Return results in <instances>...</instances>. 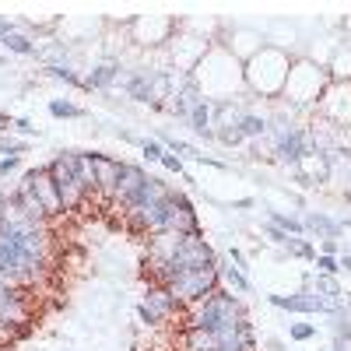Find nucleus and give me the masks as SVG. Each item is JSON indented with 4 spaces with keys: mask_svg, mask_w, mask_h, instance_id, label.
I'll return each instance as SVG.
<instances>
[{
    "mask_svg": "<svg viewBox=\"0 0 351 351\" xmlns=\"http://www.w3.org/2000/svg\"><path fill=\"white\" fill-rule=\"evenodd\" d=\"M46 172L56 193H60L64 211H77L95 193V172H92V162H88V152H60L56 158L46 162Z\"/></svg>",
    "mask_w": 351,
    "mask_h": 351,
    "instance_id": "nucleus-1",
    "label": "nucleus"
},
{
    "mask_svg": "<svg viewBox=\"0 0 351 351\" xmlns=\"http://www.w3.org/2000/svg\"><path fill=\"white\" fill-rule=\"evenodd\" d=\"M243 316H246L243 299L236 295V291H228V288L221 285L215 295H208L204 302L190 306V313H186V327L218 334V330H225V327H232V324H239Z\"/></svg>",
    "mask_w": 351,
    "mask_h": 351,
    "instance_id": "nucleus-2",
    "label": "nucleus"
},
{
    "mask_svg": "<svg viewBox=\"0 0 351 351\" xmlns=\"http://www.w3.org/2000/svg\"><path fill=\"white\" fill-rule=\"evenodd\" d=\"M246 64H250V67H263V74H243V77H246V88H250L253 95L271 99V95L285 92V81H288L291 64H288V56H285L281 49H274V46H260Z\"/></svg>",
    "mask_w": 351,
    "mask_h": 351,
    "instance_id": "nucleus-3",
    "label": "nucleus"
},
{
    "mask_svg": "<svg viewBox=\"0 0 351 351\" xmlns=\"http://www.w3.org/2000/svg\"><path fill=\"white\" fill-rule=\"evenodd\" d=\"M281 95H285L288 102H295V106L319 102V99L327 95V71H319V67H313V64H291Z\"/></svg>",
    "mask_w": 351,
    "mask_h": 351,
    "instance_id": "nucleus-4",
    "label": "nucleus"
},
{
    "mask_svg": "<svg viewBox=\"0 0 351 351\" xmlns=\"http://www.w3.org/2000/svg\"><path fill=\"white\" fill-rule=\"evenodd\" d=\"M176 302L180 306H197L204 302L208 295H215V291L221 288V274H218V263L215 267H204V271H186V274H176L169 285H165Z\"/></svg>",
    "mask_w": 351,
    "mask_h": 351,
    "instance_id": "nucleus-5",
    "label": "nucleus"
},
{
    "mask_svg": "<svg viewBox=\"0 0 351 351\" xmlns=\"http://www.w3.org/2000/svg\"><path fill=\"white\" fill-rule=\"evenodd\" d=\"M120 88L127 99L134 102H148V106H165L169 99V71H127L120 77Z\"/></svg>",
    "mask_w": 351,
    "mask_h": 351,
    "instance_id": "nucleus-6",
    "label": "nucleus"
},
{
    "mask_svg": "<svg viewBox=\"0 0 351 351\" xmlns=\"http://www.w3.org/2000/svg\"><path fill=\"white\" fill-rule=\"evenodd\" d=\"M267 302L274 309H285V313H302V316H316V313H324V316H341L344 313V302H327V299H319L313 295V291H295V295H267Z\"/></svg>",
    "mask_w": 351,
    "mask_h": 351,
    "instance_id": "nucleus-7",
    "label": "nucleus"
},
{
    "mask_svg": "<svg viewBox=\"0 0 351 351\" xmlns=\"http://www.w3.org/2000/svg\"><path fill=\"white\" fill-rule=\"evenodd\" d=\"M21 186H28V190H32V197L43 204V211H46L49 218H53V215H64L60 193H56V186H53V180H49L46 165H39V169H28V172L21 176Z\"/></svg>",
    "mask_w": 351,
    "mask_h": 351,
    "instance_id": "nucleus-8",
    "label": "nucleus"
},
{
    "mask_svg": "<svg viewBox=\"0 0 351 351\" xmlns=\"http://www.w3.org/2000/svg\"><path fill=\"white\" fill-rule=\"evenodd\" d=\"M88 162H92V172H95V193L112 200L116 180H120V158L102 155V152H88Z\"/></svg>",
    "mask_w": 351,
    "mask_h": 351,
    "instance_id": "nucleus-9",
    "label": "nucleus"
},
{
    "mask_svg": "<svg viewBox=\"0 0 351 351\" xmlns=\"http://www.w3.org/2000/svg\"><path fill=\"white\" fill-rule=\"evenodd\" d=\"M148 183V172H144L137 162H120V180H116V193H112V200L120 204V208H127V200Z\"/></svg>",
    "mask_w": 351,
    "mask_h": 351,
    "instance_id": "nucleus-10",
    "label": "nucleus"
},
{
    "mask_svg": "<svg viewBox=\"0 0 351 351\" xmlns=\"http://www.w3.org/2000/svg\"><path fill=\"white\" fill-rule=\"evenodd\" d=\"M141 306L155 316V324H165V319H172L176 309H180V302H176V295H172L165 285H152L148 291H144V302Z\"/></svg>",
    "mask_w": 351,
    "mask_h": 351,
    "instance_id": "nucleus-11",
    "label": "nucleus"
},
{
    "mask_svg": "<svg viewBox=\"0 0 351 351\" xmlns=\"http://www.w3.org/2000/svg\"><path fill=\"white\" fill-rule=\"evenodd\" d=\"M302 225H306V232H313L316 239H341L344 228H348L351 221H348V218H330V215H324V211H309V215L302 218Z\"/></svg>",
    "mask_w": 351,
    "mask_h": 351,
    "instance_id": "nucleus-12",
    "label": "nucleus"
},
{
    "mask_svg": "<svg viewBox=\"0 0 351 351\" xmlns=\"http://www.w3.org/2000/svg\"><path fill=\"white\" fill-rule=\"evenodd\" d=\"M302 285H306V291H313V295L327 299V302H344V288L334 274H316L313 271V274L302 278Z\"/></svg>",
    "mask_w": 351,
    "mask_h": 351,
    "instance_id": "nucleus-13",
    "label": "nucleus"
},
{
    "mask_svg": "<svg viewBox=\"0 0 351 351\" xmlns=\"http://www.w3.org/2000/svg\"><path fill=\"white\" fill-rule=\"evenodd\" d=\"M120 77H123V67H120V64H116V60H102V64H95L92 71H88V77H84V88H88V92H92V88L106 92V88L120 84Z\"/></svg>",
    "mask_w": 351,
    "mask_h": 351,
    "instance_id": "nucleus-14",
    "label": "nucleus"
},
{
    "mask_svg": "<svg viewBox=\"0 0 351 351\" xmlns=\"http://www.w3.org/2000/svg\"><path fill=\"white\" fill-rule=\"evenodd\" d=\"M218 274H221V285H225L228 291H236V295H250V291H253L250 278H246L239 267H232V263H218Z\"/></svg>",
    "mask_w": 351,
    "mask_h": 351,
    "instance_id": "nucleus-15",
    "label": "nucleus"
},
{
    "mask_svg": "<svg viewBox=\"0 0 351 351\" xmlns=\"http://www.w3.org/2000/svg\"><path fill=\"white\" fill-rule=\"evenodd\" d=\"M239 134H243L246 141L267 137V116H260V112H250V109H246V116L239 120Z\"/></svg>",
    "mask_w": 351,
    "mask_h": 351,
    "instance_id": "nucleus-16",
    "label": "nucleus"
},
{
    "mask_svg": "<svg viewBox=\"0 0 351 351\" xmlns=\"http://www.w3.org/2000/svg\"><path fill=\"white\" fill-rule=\"evenodd\" d=\"M267 221H271V225H278L281 232H288V236H306V225H302V218L288 215V211H267Z\"/></svg>",
    "mask_w": 351,
    "mask_h": 351,
    "instance_id": "nucleus-17",
    "label": "nucleus"
},
{
    "mask_svg": "<svg viewBox=\"0 0 351 351\" xmlns=\"http://www.w3.org/2000/svg\"><path fill=\"white\" fill-rule=\"evenodd\" d=\"M49 116H56V120H81L84 109L74 106L71 99H49Z\"/></svg>",
    "mask_w": 351,
    "mask_h": 351,
    "instance_id": "nucleus-18",
    "label": "nucleus"
},
{
    "mask_svg": "<svg viewBox=\"0 0 351 351\" xmlns=\"http://www.w3.org/2000/svg\"><path fill=\"white\" fill-rule=\"evenodd\" d=\"M4 49H11V53H18V56H36V43L28 39V36H21V32H11V36H4V43H0Z\"/></svg>",
    "mask_w": 351,
    "mask_h": 351,
    "instance_id": "nucleus-19",
    "label": "nucleus"
},
{
    "mask_svg": "<svg viewBox=\"0 0 351 351\" xmlns=\"http://www.w3.org/2000/svg\"><path fill=\"white\" fill-rule=\"evenodd\" d=\"M285 250H288V256H299V260H316V246H313L309 239H302V236H288Z\"/></svg>",
    "mask_w": 351,
    "mask_h": 351,
    "instance_id": "nucleus-20",
    "label": "nucleus"
},
{
    "mask_svg": "<svg viewBox=\"0 0 351 351\" xmlns=\"http://www.w3.org/2000/svg\"><path fill=\"white\" fill-rule=\"evenodd\" d=\"M46 74L53 77V81H64V84H71V88H84V77L74 71V67H67V64H56V67H46Z\"/></svg>",
    "mask_w": 351,
    "mask_h": 351,
    "instance_id": "nucleus-21",
    "label": "nucleus"
},
{
    "mask_svg": "<svg viewBox=\"0 0 351 351\" xmlns=\"http://www.w3.org/2000/svg\"><path fill=\"white\" fill-rule=\"evenodd\" d=\"M330 74H334V77H344V81H351V43L337 49L334 64H330Z\"/></svg>",
    "mask_w": 351,
    "mask_h": 351,
    "instance_id": "nucleus-22",
    "label": "nucleus"
},
{
    "mask_svg": "<svg viewBox=\"0 0 351 351\" xmlns=\"http://www.w3.org/2000/svg\"><path fill=\"white\" fill-rule=\"evenodd\" d=\"M141 155L148 158V162H162V155H165L162 141H155V137H144V141H141Z\"/></svg>",
    "mask_w": 351,
    "mask_h": 351,
    "instance_id": "nucleus-23",
    "label": "nucleus"
},
{
    "mask_svg": "<svg viewBox=\"0 0 351 351\" xmlns=\"http://www.w3.org/2000/svg\"><path fill=\"white\" fill-rule=\"evenodd\" d=\"M28 152V141H14L11 134L4 137L0 134V155H25Z\"/></svg>",
    "mask_w": 351,
    "mask_h": 351,
    "instance_id": "nucleus-24",
    "label": "nucleus"
},
{
    "mask_svg": "<svg viewBox=\"0 0 351 351\" xmlns=\"http://www.w3.org/2000/svg\"><path fill=\"white\" fill-rule=\"evenodd\" d=\"M316 274H334L337 278V271H341V260L337 256H324V253H316Z\"/></svg>",
    "mask_w": 351,
    "mask_h": 351,
    "instance_id": "nucleus-25",
    "label": "nucleus"
},
{
    "mask_svg": "<svg viewBox=\"0 0 351 351\" xmlns=\"http://www.w3.org/2000/svg\"><path fill=\"white\" fill-rule=\"evenodd\" d=\"M348 337H351V319H348V313H341V316H334V341L348 344Z\"/></svg>",
    "mask_w": 351,
    "mask_h": 351,
    "instance_id": "nucleus-26",
    "label": "nucleus"
},
{
    "mask_svg": "<svg viewBox=\"0 0 351 351\" xmlns=\"http://www.w3.org/2000/svg\"><path fill=\"white\" fill-rule=\"evenodd\" d=\"M288 337L291 341H313L316 337V324H291L288 327Z\"/></svg>",
    "mask_w": 351,
    "mask_h": 351,
    "instance_id": "nucleus-27",
    "label": "nucleus"
},
{
    "mask_svg": "<svg viewBox=\"0 0 351 351\" xmlns=\"http://www.w3.org/2000/svg\"><path fill=\"white\" fill-rule=\"evenodd\" d=\"M215 137H218L221 144H228V148H239V144L246 141V137L239 134V127H228V130H215Z\"/></svg>",
    "mask_w": 351,
    "mask_h": 351,
    "instance_id": "nucleus-28",
    "label": "nucleus"
},
{
    "mask_svg": "<svg viewBox=\"0 0 351 351\" xmlns=\"http://www.w3.org/2000/svg\"><path fill=\"white\" fill-rule=\"evenodd\" d=\"M263 236H267L271 243H278V246H285V243H288V232H281V228H278V225H271V221L263 225Z\"/></svg>",
    "mask_w": 351,
    "mask_h": 351,
    "instance_id": "nucleus-29",
    "label": "nucleus"
},
{
    "mask_svg": "<svg viewBox=\"0 0 351 351\" xmlns=\"http://www.w3.org/2000/svg\"><path fill=\"white\" fill-rule=\"evenodd\" d=\"M228 263H236V267H239L243 274L250 271V260H246V253H243V250H236V246L228 250Z\"/></svg>",
    "mask_w": 351,
    "mask_h": 351,
    "instance_id": "nucleus-30",
    "label": "nucleus"
},
{
    "mask_svg": "<svg viewBox=\"0 0 351 351\" xmlns=\"http://www.w3.org/2000/svg\"><path fill=\"white\" fill-rule=\"evenodd\" d=\"M162 165H165V169H169L172 176H183V162H180V158H176L172 152H165V155H162Z\"/></svg>",
    "mask_w": 351,
    "mask_h": 351,
    "instance_id": "nucleus-31",
    "label": "nucleus"
},
{
    "mask_svg": "<svg viewBox=\"0 0 351 351\" xmlns=\"http://www.w3.org/2000/svg\"><path fill=\"white\" fill-rule=\"evenodd\" d=\"M21 165V155H4L0 158V176H8V172H14Z\"/></svg>",
    "mask_w": 351,
    "mask_h": 351,
    "instance_id": "nucleus-32",
    "label": "nucleus"
},
{
    "mask_svg": "<svg viewBox=\"0 0 351 351\" xmlns=\"http://www.w3.org/2000/svg\"><path fill=\"white\" fill-rule=\"evenodd\" d=\"M319 253H324V256H337L341 253V239H319Z\"/></svg>",
    "mask_w": 351,
    "mask_h": 351,
    "instance_id": "nucleus-33",
    "label": "nucleus"
},
{
    "mask_svg": "<svg viewBox=\"0 0 351 351\" xmlns=\"http://www.w3.org/2000/svg\"><path fill=\"white\" fill-rule=\"evenodd\" d=\"M14 130H18V134H25V137H36V127H32V120H14Z\"/></svg>",
    "mask_w": 351,
    "mask_h": 351,
    "instance_id": "nucleus-34",
    "label": "nucleus"
},
{
    "mask_svg": "<svg viewBox=\"0 0 351 351\" xmlns=\"http://www.w3.org/2000/svg\"><path fill=\"white\" fill-rule=\"evenodd\" d=\"M253 204H256L253 197H239L236 204H232V208H239V211H246V208H253Z\"/></svg>",
    "mask_w": 351,
    "mask_h": 351,
    "instance_id": "nucleus-35",
    "label": "nucleus"
},
{
    "mask_svg": "<svg viewBox=\"0 0 351 351\" xmlns=\"http://www.w3.org/2000/svg\"><path fill=\"white\" fill-rule=\"evenodd\" d=\"M337 260H341V271H348V274H351V253H341Z\"/></svg>",
    "mask_w": 351,
    "mask_h": 351,
    "instance_id": "nucleus-36",
    "label": "nucleus"
},
{
    "mask_svg": "<svg viewBox=\"0 0 351 351\" xmlns=\"http://www.w3.org/2000/svg\"><path fill=\"white\" fill-rule=\"evenodd\" d=\"M330 351H348V344H337V341H334V344H330Z\"/></svg>",
    "mask_w": 351,
    "mask_h": 351,
    "instance_id": "nucleus-37",
    "label": "nucleus"
},
{
    "mask_svg": "<svg viewBox=\"0 0 351 351\" xmlns=\"http://www.w3.org/2000/svg\"><path fill=\"white\" fill-rule=\"evenodd\" d=\"M344 302H348V306H351V291H344Z\"/></svg>",
    "mask_w": 351,
    "mask_h": 351,
    "instance_id": "nucleus-38",
    "label": "nucleus"
},
{
    "mask_svg": "<svg viewBox=\"0 0 351 351\" xmlns=\"http://www.w3.org/2000/svg\"><path fill=\"white\" fill-rule=\"evenodd\" d=\"M4 123H8V120H4V112H0V127H4Z\"/></svg>",
    "mask_w": 351,
    "mask_h": 351,
    "instance_id": "nucleus-39",
    "label": "nucleus"
},
{
    "mask_svg": "<svg viewBox=\"0 0 351 351\" xmlns=\"http://www.w3.org/2000/svg\"><path fill=\"white\" fill-rule=\"evenodd\" d=\"M348 183H351V172H348Z\"/></svg>",
    "mask_w": 351,
    "mask_h": 351,
    "instance_id": "nucleus-40",
    "label": "nucleus"
}]
</instances>
